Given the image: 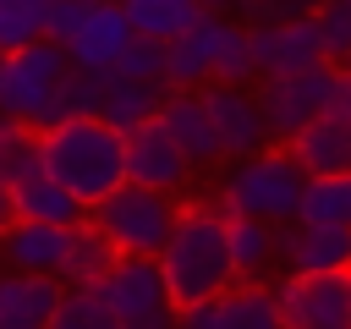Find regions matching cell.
<instances>
[{
    "instance_id": "d590c367",
    "label": "cell",
    "mask_w": 351,
    "mask_h": 329,
    "mask_svg": "<svg viewBox=\"0 0 351 329\" xmlns=\"http://www.w3.org/2000/svg\"><path fill=\"white\" fill-rule=\"evenodd\" d=\"M335 110L351 115V71H340V93H335Z\"/></svg>"
},
{
    "instance_id": "4fadbf2b",
    "label": "cell",
    "mask_w": 351,
    "mask_h": 329,
    "mask_svg": "<svg viewBox=\"0 0 351 329\" xmlns=\"http://www.w3.org/2000/svg\"><path fill=\"white\" fill-rule=\"evenodd\" d=\"M285 148H291V159L302 164V175H307V181L351 175V115L329 110V115H318L313 126H302Z\"/></svg>"
},
{
    "instance_id": "f546056e",
    "label": "cell",
    "mask_w": 351,
    "mask_h": 329,
    "mask_svg": "<svg viewBox=\"0 0 351 329\" xmlns=\"http://www.w3.org/2000/svg\"><path fill=\"white\" fill-rule=\"evenodd\" d=\"M313 22H318V38H324V60L346 66L351 60V0H324L313 11Z\"/></svg>"
},
{
    "instance_id": "d6a6232c",
    "label": "cell",
    "mask_w": 351,
    "mask_h": 329,
    "mask_svg": "<svg viewBox=\"0 0 351 329\" xmlns=\"http://www.w3.org/2000/svg\"><path fill=\"white\" fill-rule=\"evenodd\" d=\"M88 11H93V0H55V11H49V27H44V38L66 49V44H71V38L82 33Z\"/></svg>"
},
{
    "instance_id": "4dcf8cb0",
    "label": "cell",
    "mask_w": 351,
    "mask_h": 329,
    "mask_svg": "<svg viewBox=\"0 0 351 329\" xmlns=\"http://www.w3.org/2000/svg\"><path fill=\"white\" fill-rule=\"evenodd\" d=\"M110 77H121V82H159V88H165V44H154V38H132Z\"/></svg>"
},
{
    "instance_id": "5b68a950",
    "label": "cell",
    "mask_w": 351,
    "mask_h": 329,
    "mask_svg": "<svg viewBox=\"0 0 351 329\" xmlns=\"http://www.w3.org/2000/svg\"><path fill=\"white\" fill-rule=\"evenodd\" d=\"M176 214L181 203L165 197V192H143V186H115L104 203L88 208V225L121 252V258H159L170 230H176Z\"/></svg>"
},
{
    "instance_id": "f35d334b",
    "label": "cell",
    "mask_w": 351,
    "mask_h": 329,
    "mask_svg": "<svg viewBox=\"0 0 351 329\" xmlns=\"http://www.w3.org/2000/svg\"><path fill=\"white\" fill-rule=\"evenodd\" d=\"M0 5H5V0H0Z\"/></svg>"
},
{
    "instance_id": "cb8c5ba5",
    "label": "cell",
    "mask_w": 351,
    "mask_h": 329,
    "mask_svg": "<svg viewBox=\"0 0 351 329\" xmlns=\"http://www.w3.org/2000/svg\"><path fill=\"white\" fill-rule=\"evenodd\" d=\"M225 247H230V274L241 285V280L263 274L280 258V230L274 225H258V219H225Z\"/></svg>"
},
{
    "instance_id": "277c9868",
    "label": "cell",
    "mask_w": 351,
    "mask_h": 329,
    "mask_svg": "<svg viewBox=\"0 0 351 329\" xmlns=\"http://www.w3.org/2000/svg\"><path fill=\"white\" fill-rule=\"evenodd\" d=\"M71 77V55L49 38L16 49L0 60V121H16V126H33V132H49L60 126L55 104H60V88Z\"/></svg>"
},
{
    "instance_id": "2e32d148",
    "label": "cell",
    "mask_w": 351,
    "mask_h": 329,
    "mask_svg": "<svg viewBox=\"0 0 351 329\" xmlns=\"http://www.w3.org/2000/svg\"><path fill=\"white\" fill-rule=\"evenodd\" d=\"M176 329H280V313L263 285H236L219 302L176 313Z\"/></svg>"
},
{
    "instance_id": "9c48e42d",
    "label": "cell",
    "mask_w": 351,
    "mask_h": 329,
    "mask_svg": "<svg viewBox=\"0 0 351 329\" xmlns=\"http://www.w3.org/2000/svg\"><path fill=\"white\" fill-rule=\"evenodd\" d=\"M247 49H252V71H258L263 82L324 66V38H318V22H313V16L274 22V27H258V22H252V27H247Z\"/></svg>"
},
{
    "instance_id": "7c38bea8",
    "label": "cell",
    "mask_w": 351,
    "mask_h": 329,
    "mask_svg": "<svg viewBox=\"0 0 351 329\" xmlns=\"http://www.w3.org/2000/svg\"><path fill=\"white\" fill-rule=\"evenodd\" d=\"M66 247H71V230H60V225H27V219H11V225L0 230V263H5V274L55 280Z\"/></svg>"
},
{
    "instance_id": "9a60e30c",
    "label": "cell",
    "mask_w": 351,
    "mask_h": 329,
    "mask_svg": "<svg viewBox=\"0 0 351 329\" xmlns=\"http://www.w3.org/2000/svg\"><path fill=\"white\" fill-rule=\"evenodd\" d=\"M280 263L285 274H351V230L280 225Z\"/></svg>"
},
{
    "instance_id": "ab89813d",
    "label": "cell",
    "mask_w": 351,
    "mask_h": 329,
    "mask_svg": "<svg viewBox=\"0 0 351 329\" xmlns=\"http://www.w3.org/2000/svg\"><path fill=\"white\" fill-rule=\"evenodd\" d=\"M0 60H5V55H0Z\"/></svg>"
},
{
    "instance_id": "7a4b0ae2",
    "label": "cell",
    "mask_w": 351,
    "mask_h": 329,
    "mask_svg": "<svg viewBox=\"0 0 351 329\" xmlns=\"http://www.w3.org/2000/svg\"><path fill=\"white\" fill-rule=\"evenodd\" d=\"M38 154H44V175L55 186H66L82 208H93L115 186H126V137L115 126H104L99 115L38 132Z\"/></svg>"
},
{
    "instance_id": "3957f363",
    "label": "cell",
    "mask_w": 351,
    "mask_h": 329,
    "mask_svg": "<svg viewBox=\"0 0 351 329\" xmlns=\"http://www.w3.org/2000/svg\"><path fill=\"white\" fill-rule=\"evenodd\" d=\"M302 164L291 159V148H263L258 159H241L225 181H219V214L225 219H258V225H285L296 219L302 203Z\"/></svg>"
},
{
    "instance_id": "4316f807",
    "label": "cell",
    "mask_w": 351,
    "mask_h": 329,
    "mask_svg": "<svg viewBox=\"0 0 351 329\" xmlns=\"http://www.w3.org/2000/svg\"><path fill=\"white\" fill-rule=\"evenodd\" d=\"M44 170V154H38V132L33 126H16V121H0V186H22Z\"/></svg>"
},
{
    "instance_id": "8d00e7d4",
    "label": "cell",
    "mask_w": 351,
    "mask_h": 329,
    "mask_svg": "<svg viewBox=\"0 0 351 329\" xmlns=\"http://www.w3.org/2000/svg\"><path fill=\"white\" fill-rule=\"evenodd\" d=\"M11 225V197H5V186H0V230Z\"/></svg>"
},
{
    "instance_id": "ba28073f",
    "label": "cell",
    "mask_w": 351,
    "mask_h": 329,
    "mask_svg": "<svg viewBox=\"0 0 351 329\" xmlns=\"http://www.w3.org/2000/svg\"><path fill=\"white\" fill-rule=\"evenodd\" d=\"M203 99V110H208V126H214V137H219V159H258L263 148H274V137H269V126H263V110H258V93H247V88H203L197 93Z\"/></svg>"
},
{
    "instance_id": "44dd1931",
    "label": "cell",
    "mask_w": 351,
    "mask_h": 329,
    "mask_svg": "<svg viewBox=\"0 0 351 329\" xmlns=\"http://www.w3.org/2000/svg\"><path fill=\"white\" fill-rule=\"evenodd\" d=\"M165 99H170V93H165L159 82H121V77H104V104H99V121H104V126H115L121 137H132L137 126L159 121Z\"/></svg>"
},
{
    "instance_id": "d6986e66",
    "label": "cell",
    "mask_w": 351,
    "mask_h": 329,
    "mask_svg": "<svg viewBox=\"0 0 351 329\" xmlns=\"http://www.w3.org/2000/svg\"><path fill=\"white\" fill-rule=\"evenodd\" d=\"M197 27H203V49H208V77L219 88H247L258 77L252 71V49H247V27L230 22V16H203Z\"/></svg>"
},
{
    "instance_id": "74e56055",
    "label": "cell",
    "mask_w": 351,
    "mask_h": 329,
    "mask_svg": "<svg viewBox=\"0 0 351 329\" xmlns=\"http://www.w3.org/2000/svg\"><path fill=\"white\" fill-rule=\"evenodd\" d=\"M340 71H351V60H346V66H340Z\"/></svg>"
},
{
    "instance_id": "8992f818",
    "label": "cell",
    "mask_w": 351,
    "mask_h": 329,
    "mask_svg": "<svg viewBox=\"0 0 351 329\" xmlns=\"http://www.w3.org/2000/svg\"><path fill=\"white\" fill-rule=\"evenodd\" d=\"M335 93H340V66H313V71H291V77H269L263 93H258V110H263V126L269 137L291 143L302 126H313L318 115L335 110Z\"/></svg>"
},
{
    "instance_id": "6da1fadb",
    "label": "cell",
    "mask_w": 351,
    "mask_h": 329,
    "mask_svg": "<svg viewBox=\"0 0 351 329\" xmlns=\"http://www.w3.org/2000/svg\"><path fill=\"white\" fill-rule=\"evenodd\" d=\"M154 263H159V280H165V296L176 313L219 302L225 291H236L230 247H225V214L208 203H181L176 230Z\"/></svg>"
},
{
    "instance_id": "52a82bcc",
    "label": "cell",
    "mask_w": 351,
    "mask_h": 329,
    "mask_svg": "<svg viewBox=\"0 0 351 329\" xmlns=\"http://www.w3.org/2000/svg\"><path fill=\"white\" fill-rule=\"evenodd\" d=\"M269 302L280 329H351V274H280Z\"/></svg>"
},
{
    "instance_id": "ffe728a7",
    "label": "cell",
    "mask_w": 351,
    "mask_h": 329,
    "mask_svg": "<svg viewBox=\"0 0 351 329\" xmlns=\"http://www.w3.org/2000/svg\"><path fill=\"white\" fill-rule=\"evenodd\" d=\"M5 197H11V219H27V225H60V230H77V225L88 219V208H82L66 186H55L44 170H38L33 181L11 186Z\"/></svg>"
},
{
    "instance_id": "e0dca14e",
    "label": "cell",
    "mask_w": 351,
    "mask_h": 329,
    "mask_svg": "<svg viewBox=\"0 0 351 329\" xmlns=\"http://www.w3.org/2000/svg\"><path fill=\"white\" fill-rule=\"evenodd\" d=\"M159 126H165V137L181 148V159H186L192 170L219 159V137H214L208 110H203V99H197V93H170V99H165V110H159Z\"/></svg>"
},
{
    "instance_id": "7402d4cb",
    "label": "cell",
    "mask_w": 351,
    "mask_h": 329,
    "mask_svg": "<svg viewBox=\"0 0 351 329\" xmlns=\"http://www.w3.org/2000/svg\"><path fill=\"white\" fill-rule=\"evenodd\" d=\"M115 263H121V252H115V247H110V241L82 219V225L71 230V247H66V258H60V274H55V280H60L66 291H99V285L110 280V269H115Z\"/></svg>"
},
{
    "instance_id": "ac0fdd59",
    "label": "cell",
    "mask_w": 351,
    "mask_h": 329,
    "mask_svg": "<svg viewBox=\"0 0 351 329\" xmlns=\"http://www.w3.org/2000/svg\"><path fill=\"white\" fill-rule=\"evenodd\" d=\"M66 285L33 274H0V329H49Z\"/></svg>"
},
{
    "instance_id": "e575fe53",
    "label": "cell",
    "mask_w": 351,
    "mask_h": 329,
    "mask_svg": "<svg viewBox=\"0 0 351 329\" xmlns=\"http://www.w3.org/2000/svg\"><path fill=\"white\" fill-rule=\"evenodd\" d=\"M197 5H203V16H230L241 0H197Z\"/></svg>"
},
{
    "instance_id": "f1b7e54d",
    "label": "cell",
    "mask_w": 351,
    "mask_h": 329,
    "mask_svg": "<svg viewBox=\"0 0 351 329\" xmlns=\"http://www.w3.org/2000/svg\"><path fill=\"white\" fill-rule=\"evenodd\" d=\"M49 329H121V324H115V313H110V302L99 291H66Z\"/></svg>"
},
{
    "instance_id": "d4e9b609",
    "label": "cell",
    "mask_w": 351,
    "mask_h": 329,
    "mask_svg": "<svg viewBox=\"0 0 351 329\" xmlns=\"http://www.w3.org/2000/svg\"><path fill=\"white\" fill-rule=\"evenodd\" d=\"M296 225H318V230H351V175H324L302 186L296 203Z\"/></svg>"
},
{
    "instance_id": "30bf717a",
    "label": "cell",
    "mask_w": 351,
    "mask_h": 329,
    "mask_svg": "<svg viewBox=\"0 0 351 329\" xmlns=\"http://www.w3.org/2000/svg\"><path fill=\"white\" fill-rule=\"evenodd\" d=\"M99 296L110 302V313H115L121 329L126 324H148L159 313H176L170 296H165V280H159V263L154 258H121L110 269V280L99 285Z\"/></svg>"
},
{
    "instance_id": "1f68e13d",
    "label": "cell",
    "mask_w": 351,
    "mask_h": 329,
    "mask_svg": "<svg viewBox=\"0 0 351 329\" xmlns=\"http://www.w3.org/2000/svg\"><path fill=\"white\" fill-rule=\"evenodd\" d=\"M99 104H104V77H93V71H71L66 88H60L55 115H60V121H88V115H99Z\"/></svg>"
},
{
    "instance_id": "836d02e7",
    "label": "cell",
    "mask_w": 351,
    "mask_h": 329,
    "mask_svg": "<svg viewBox=\"0 0 351 329\" xmlns=\"http://www.w3.org/2000/svg\"><path fill=\"white\" fill-rule=\"evenodd\" d=\"M324 0H241V11L258 16V27H274V22H296V16H313Z\"/></svg>"
},
{
    "instance_id": "5bb4252c",
    "label": "cell",
    "mask_w": 351,
    "mask_h": 329,
    "mask_svg": "<svg viewBox=\"0 0 351 329\" xmlns=\"http://www.w3.org/2000/svg\"><path fill=\"white\" fill-rule=\"evenodd\" d=\"M126 44H132V22H126V11H121V5H99V0H93L88 22H82V33L66 44V55H71V71L110 77V71H115V60L126 55Z\"/></svg>"
},
{
    "instance_id": "83f0119b",
    "label": "cell",
    "mask_w": 351,
    "mask_h": 329,
    "mask_svg": "<svg viewBox=\"0 0 351 329\" xmlns=\"http://www.w3.org/2000/svg\"><path fill=\"white\" fill-rule=\"evenodd\" d=\"M49 11H55V0H5L0 5V55L38 44L49 27Z\"/></svg>"
},
{
    "instance_id": "603a6c76",
    "label": "cell",
    "mask_w": 351,
    "mask_h": 329,
    "mask_svg": "<svg viewBox=\"0 0 351 329\" xmlns=\"http://www.w3.org/2000/svg\"><path fill=\"white\" fill-rule=\"evenodd\" d=\"M121 11L132 22V38H154V44H176L203 22L197 0H121Z\"/></svg>"
},
{
    "instance_id": "8fae6325",
    "label": "cell",
    "mask_w": 351,
    "mask_h": 329,
    "mask_svg": "<svg viewBox=\"0 0 351 329\" xmlns=\"http://www.w3.org/2000/svg\"><path fill=\"white\" fill-rule=\"evenodd\" d=\"M186 175H192V164H186L181 148L165 137L159 121H148V126H137V132L126 137V181H132V186L176 197V192L186 186Z\"/></svg>"
},
{
    "instance_id": "484cf974",
    "label": "cell",
    "mask_w": 351,
    "mask_h": 329,
    "mask_svg": "<svg viewBox=\"0 0 351 329\" xmlns=\"http://www.w3.org/2000/svg\"><path fill=\"white\" fill-rule=\"evenodd\" d=\"M208 49H203V27H192L186 38L165 44V93H197L208 88Z\"/></svg>"
}]
</instances>
